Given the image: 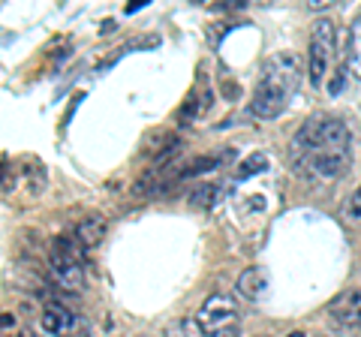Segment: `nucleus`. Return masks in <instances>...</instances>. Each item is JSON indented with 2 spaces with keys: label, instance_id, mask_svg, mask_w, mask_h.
Segmentation results:
<instances>
[{
  "label": "nucleus",
  "instance_id": "nucleus-13",
  "mask_svg": "<svg viewBox=\"0 0 361 337\" xmlns=\"http://www.w3.org/2000/svg\"><path fill=\"white\" fill-rule=\"evenodd\" d=\"M265 168H268V157H265V154H250L238 168H235V181L253 178V175H259V172H265Z\"/></svg>",
  "mask_w": 361,
  "mask_h": 337
},
{
  "label": "nucleus",
  "instance_id": "nucleus-8",
  "mask_svg": "<svg viewBox=\"0 0 361 337\" xmlns=\"http://www.w3.org/2000/svg\"><path fill=\"white\" fill-rule=\"evenodd\" d=\"M73 322H75V313L66 310L63 305H49V307L42 310V317H39L42 331L45 334H54V337H66V334H70Z\"/></svg>",
  "mask_w": 361,
  "mask_h": 337
},
{
  "label": "nucleus",
  "instance_id": "nucleus-11",
  "mask_svg": "<svg viewBox=\"0 0 361 337\" xmlns=\"http://www.w3.org/2000/svg\"><path fill=\"white\" fill-rule=\"evenodd\" d=\"M346 73H353V78L361 82V13L355 16V21L349 25V39H346Z\"/></svg>",
  "mask_w": 361,
  "mask_h": 337
},
{
  "label": "nucleus",
  "instance_id": "nucleus-1",
  "mask_svg": "<svg viewBox=\"0 0 361 337\" xmlns=\"http://www.w3.org/2000/svg\"><path fill=\"white\" fill-rule=\"evenodd\" d=\"M301 82V61L292 51H277L262 63L259 70V82L250 99V111L256 118H277L283 115V109L289 103V97L295 94V87Z\"/></svg>",
  "mask_w": 361,
  "mask_h": 337
},
{
  "label": "nucleus",
  "instance_id": "nucleus-16",
  "mask_svg": "<svg viewBox=\"0 0 361 337\" xmlns=\"http://www.w3.org/2000/svg\"><path fill=\"white\" fill-rule=\"evenodd\" d=\"M9 325H16V317L13 313H0V329H9Z\"/></svg>",
  "mask_w": 361,
  "mask_h": 337
},
{
  "label": "nucleus",
  "instance_id": "nucleus-2",
  "mask_svg": "<svg viewBox=\"0 0 361 337\" xmlns=\"http://www.w3.org/2000/svg\"><path fill=\"white\" fill-rule=\"evenodd\" d=\"M353 133L341 118H325L316 115L307 123H301V130L289 142V157L292 163L307 157L313 151H353Z\"/></svg>",
  "mask_w": 361,
  "mask_h": 337
},
{
  "label": "nucleus",
  "instance_id": "nucleus-4",
  "mask_svg": "<svg viewBox=\"0 0 361 337\" xmlns=\"http://www.w3.org/2000/svg\"><path fill=\"white\" fill-rule=\"evenodd\" d=\"M238 317H241L238 301L229 292H214V295L202 301V307L196 313V325L205 337H220L238 325Z\"/></svg>",
  "mask_w": 361,
  "mask_h": 337
},
{
  "label": "nucleus",
  "instance_id": "nucleus-12",
  "mask_svg": "<svg viewBox=\"0 0 361 337\" xmlns=\"http://www.w3.org/2000/svg\"><path fill=\"white\" fill-rule=\"evenodd\" d=\"M54 253H61V256H70V259H75V262H82L85 265V247L78 244V238L75 235H58V238H54V247H51Z\"/></svg>",
  "mask_w": 361,
  "mask_h": 337
},
{
  "label": "nucleus",
  "instance_id": "nucleus-10",
  "mask_svg": "<svg viewBox=\"0 0 361 337\" xmlns=\"http://www.w3.org/2000/svg\"><path fill=\"white\" fill-rule=\"evenodd\" d=\"M238 292L247 298V301H259L268 292V274H265V268H247V271H241L238 277Z\"/></svg>",
  "mask_w": 361,
  "mask_h": 337
},
{
  "label": "nucleus",
  "instance_id": "nucleus-5",
  "mask_svg": "<svg viewBox=\"0 0 361 337\" xmlns=\"http://www.w3.org/2000/svg\"><path fill=\"white\" fill-rule=\"evenodd\" d=\"M349 163H353V151H313L292 163V168L304 181L325 184V181H337L349 168Z\"/></svg>",
  "mask_w": 361,
  "mask_h": 337
},
{
  "label": "nucleus",
  "instance_id": "nucleus-3",
  "mask_svg": "<svg viewBox=\"0 0 361 337\" xmlns=\"http://www.w3.org/2000/svg\"><path fill=\"white\" fill-rule=\"evenodd\" d=\"M337 49V25L331 18H316L310 27V51H307V82L322 87L329 63L334 61Z\"/></svg>",
  "mask_w": 361,
  "mask_h": 337
},
{
  "label": "nucleus",
  "instance_id": "nucleus-15",
  "mask_svg": "<svg viewBox=\"0 0 361 337\" xmlns=\"http://www.w3.org/2000/svg\"><path fill=\"white\" fill-rule=\"evenodd\" d=\"M343 217L346 220H361V187L355 190L353 196H349V202L343 205Z\"/></svg>",
  "mask_w": 361,
  "mask_h": 337
},
{
  "label": "nucleus",
  "instance_id": "nucleus-17",
  "mask_svg": "<svg viewBox=\"0 0 361 337\" xmlns=\"http://www.w3.org/2000/svg\"><path fill=\"white\" fill-rule=\"evenodd\" d=\"M145 4H148V0H133V4H127V13H130V16H133V13H139Z\"/></svg>",
  "mask_w": 361,
  "mask_h": 337
},
{
  "label": "nucleus",
  "instance_id": "nucleus-7",
  "mask_svg": "<svg viewBox=\"0 0 361 337\" xmlns=\"http://www.w3.org/2000/svg\"><path fill=\"white\" fill-rule=\"evenodd\" d=\"M329 317L343 329H361V289L341 292L329 305Z\"/></svg>",
  "mask_w": 361,
  "mask_h": 337
},
{
  "label": "nucleus",
  "instance_id": "nucleus-14",
  "mask_svg": "<svg viewBox=\"0 0 361 337\" xmlns=\"http://www.w3.org/2000/svg\"><path fill=\"white\" fill-rule=\"evenodd\" d=\"M217 199H220V184H202V187L193 190L190 205H193V208H211Z\"/></svg>",
  "mask_w": 361,
  "mask_h": 337
},
{
  "label": "nucleus",
  "instance_id": "nucleus-19",
  "mask_svg": "<svg viewBox=\"0 0 361 337\" xmlns=\"http://www.w3.org/2000/svg\"><path fill=\"white\" fill-rule=\"evenodd\" d=\"M286 337H307V334H304V331H289Z\"/></svg>",
  "mask_w": 361,
  "mask_h": 337
},
{
  "label": "nucleus",
  "instance_id": "nucleus-9",
  "mask_svg": "<svg viewBox=\"0 0 361 337\" xmlns=\"http://www.w3.org/2000/svg\"><path fill=\"white\" fill-rule=\"evenodd\" d=\"M73 235L78 238V244H82L85 250H97V247L103 244V238H106V220L99 214H87V217L78 220V226H75Z\"/></svg>",
  "mask_w": 361,
  "mask_h": 337
},
{
  "label": "nucleus",
  "instance_id": "nucleus-6",
  "mask_svg": "<svg viewBox=\"0 0 361 337\" xmlns=\"http://www.w3.org/2000/svg\"><path fill=\"white\" fill-rule=\"evenodd\" d=\"M49 274H51L54 283H58L61 289H66V292H82L85 283H87L85 265L70 259V256L54 253V250H51V259H49Z\"/></svg>",
  "mask_w": 361,
  "mask_h": 337
},
{
  "label": "nucleus",
  "instance_id": "nucleus-18",
  "mask_svg": "<svg viewBox=\"0 0 361 337\" xmlns=\"http://www.w3.org/2000/svg\"><path fill=\"white\" fill-rule=\"evenodd\" d=\"M111 30H115V21H106L103 30H99V33H111Z\"/></svg>",
  "mask_w": 361,
  "mask_h": 337
}]
</instances>
